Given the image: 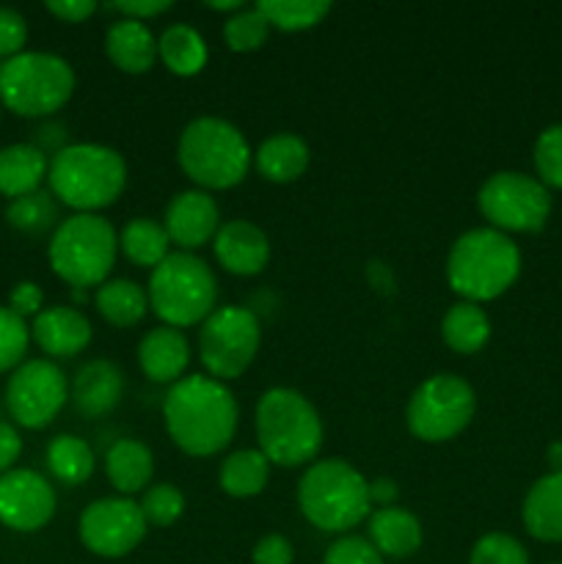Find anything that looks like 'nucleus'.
<instances>
[{
	"label": "nucleus",
	"instance_id": "de8ad7c7",
	"mask_svg": "<svg viewBox=\"0 0 562 564\" xmlns=\"http://www.w3.org/2000/svg\"><path fill=\"white\" fill-rule=\"evenodd\" d=\"M397 499H400V488H397L395 479L389 477H378L369 482V501H372L375 507H395Z\"/></svg>",
	"mask_w": 562,
	"mask_h": 564
},
{
	"label": "nucleus",
	"instance_id": "c9c22d12",
	"mask_svg": "<svg viewBox=\"0 0 562 564\" xmlns=\"http://www.w3.org/2000/svg\"><path fill=\"white\" fill-rule=\"evenodd\" d=\"M534 174L549 191H562V124H549L532 149Z\"/></svg>",
	"mask_w": 562,
	"mask_h": 564
},
{
	"label": "nucleus",
	"instance_id": "4468645a",
	"mask_svg": "<svg viewBox=\"0 0 562 564\" xmlns=\"http://www.w3.org/2000/svg\"><path fill=\"white\" fill-rule=\"evenodd\" d=\"M147 527V518L136 501L127 496H108V499L91 501L83 510L80 521H77V534L91 554L119 560V556L132 554L143 543Z\"/></svg>",
	"mask_w": 562,
	"mask_h": 564
},
{
	"label": "nucleus",
	"instance_id": "5fc2aeb1",
	"mask_svg": "<svg viewBox=\"0 0 562 564\" xmlns=\"http://www.w3.org/2000/svg\"><path fill=\"white\" fill-rule=\"evenodd\" d=\"M0 64H3V61H0Z\"/></svg>",
	"mask_w": 562,
	"mask_h": 564
},
{
	"label": "nucleus",
	"instance_id": "5701e85b",
	"mask_svg": "<svg viewBox=\"0 0 562 564\" xmlns=\"http://www.w3.org/2000/svg\"><path fill=\"white\" fill-rule=\"evenodd\" d=\"M369 543L378 549L380 556H391V560H406L422 549V523L413 512L402 510V507H380V510L369 512Z\"/></svg>",
	"mask_w": 562,
	"mask_h": 564
},
{
	"label": "nucleus",
	"instance_id": "a211bd4d",
	"mask_svg": "<svg viewBox=\"0 0 562 564\" xmlns=\"http://www.w3.org/2000/svg\"><path fill=\"white\" fill-rule=\"evenodd\" d=\"M91 323L75 306H50L33 317L31 339L50 358H72L91 345Z\"/></svg>",
	"mask_w": 562,
	"mask_h": 564
},
{
	"label": "nucleus",
	"instance_id": "2f4dec72",
	"mask_svg": "<svg viewBox=\"0 0 562 564\" xmlns=\"http://www.w3.org/2000/svg\"><path fill=\"white\" fill-rule=\"evenodd\" d=\"M94 449L80 438V435L61 433L47 444V468L58 482L64 485H83L91 479Z\"/></svg>",
	"mask_w": 562,
	"mask_h": 564
},
{
	"label": "nucleus",
	"instance_id": "cd10ccee",
	"mask_svg": "<svg viewBox=\"0 0 562 564\" xmlns=\"http://www.w3.org/2000/svg\"><path fill=\"white\" fill-rule=\"evenodd\" d=\"M441 336L446 347L461 356H474L483 350L490 339V317L479 303L457 301L446 308L441 319Z\"/></svg>",
	"mask_w": 562,
	"mask_h": 564
},
{
	"label": "nucleus",
	"instance_id": "a19ab883",
	"mask_svg": "<svg viewBox=\"0 0 562 564\" xmlns=\"http://www.w3.org/2000/svg\"><path fill=\"white\" fill-rule=\"evenodd\" d=\"M28 42V22L11 6H0V58H14L25 53Z\"/></svg>",
	"mask_w": 562,
	"mask_h": 564
},
{
	"label": "nucleus",
	"instance_id": "a878e982",
	"mask_svg": "<svg viewBox=\"0 0 562 564\" xmlns=\"http://www.w3.org/2000/svg\"><path fill=\"white\" fill-rule=\"evenodd\" d=\"M105 474H108L110 485L127 499L132 494H141L154 474L152 449L136 438L116 441L105 455Z\"/></svg>",
	"mask_w": 562,
	"mask_h": 564
},
{
	"label": "nucleus",
	"instance_id": "f03ea898",
	"mask_svg": "<svg viewBox=\"0 0 562 564\" xmlns=\"http://www.w3.org/2000/svg\"><path fill=\"white\" fill-rule=\"evenodd\" d=\"M521 275V248L510 235L490 226L468 229L452 242L446 284L461 301L488 303L505 295Z\"/></svg>",
	"mask_w": 562,
	"mask_h": 564
},
{
	"label": "nucleus",
	"instance_id": "c756f323",
	"mask_svg": "<svg viewBox=\"0 0 562 564\" xmlns=\"http://www.w3.org/2000/svg\"><path fill=\"white\" fill-rule=\"evenodd\" d=\"M218 482L231 499H253L270 482V460L259 449H237L220 463Z\"/></svg>",
	"mask_w": 562,
	"mask_h": 564
},
{
	"label": "nucleus",
	"instance_id": "1a4fd4ad",
	"mask_svg": "<svg viewBox=\"0 0 562 564\" xmlns=\"http://www.w3.org/2000/svg\"><path fill=\"white\" fill-rule=\"evenodd\" d=\"M75 91V69L55 53H25L0 64V105L11 113L39 119L64 108Z\"/></svg>",
	"mask_w": 562,
	"mask_h": 564
},
{
	"label": "nucleus",
	"instance_id": "49530a36",
	"mask_svg": "<svg viewBox=\"0 0 562 564\" xmlns=\"http://www.w3.org/2000/svg\"><path fill=\"white\" fill-rule=\"evenodd\" d=\"M22 455V438L14 424L0 422V474L11 471Z\"/></svg>",
	"mask_w": 562,
	"mask_h": 564
},
{
	"label": "nucleus",
	"instance_id": "09e8293b",
	"mask_svg": "<svg viewBox=\"0 0 562 564\" xmlns=\"http://www.w3.org/2000/svg\"><path fill=\"white\" fill-rule=\"evenodd\" d=\"M64 141H66L64 127H61V124H44L42 130L36 132V143H33V147L42 149L44 154H47V149H53V154H55V152H61V149L66 147Z\"/></svg>",
	"mask_w": 562,
	"mask_h": 564
},
{
	"label": "nucleus",
	"instance_id": "473e14b6",
	"mask_svg": "<svg viewBox=\"0 0 562 564\" xmlns=\"http://www.w3.org/2000/svg\"><path fill=\"white\" fill-rule=\"evenodd\" d=\"M6 220L9 226H14L17 231H25V235H44V231L53 229L61 224L58 220V202L50 191H36L28 193V196L14 198L6 207Z\"/></svg>",
	"mask_w": 562,
	"mask_h": 564
},
{
	"label": "nucleus",
	"instance_id": "b1692460",
	"mask_svg": "<svg viewBox=\"0 0 562 564\" xmlns=\"http://www.w3.org/2000/svg\"><path fill=\"white\" fill-rule=\"evenodd\" d=\"M50 160L33 143H9L0 149V196L20 198L28 193L42 191V182L47 180Z\"/></svg>",
	"mask_w": 562,
	"mask_h": 564
},
{
	"label": "nucleus",
	"instance_id": "e433bc0d",
	"mask_svg": "<svg viewBox=\"0 0 562 564\" xmlns=\"http://www.w3.org/2000/svg\"><path fill=\"white\" fill-rule=\"evenodd\" d=\"M138 507H141L147 523H152V527H171L185 512V494L176 485L160 482L143 490V499Z\"/></svg>",
	"mask_w": 562,
	"mask_h": 564
},
{
	"label": "nucleus",
	"instance_id": "ea45409f",
	"mask_svg": "<svg viewBox=\"0 0 562 564\" xmlns=\"http://www.w3.org/2000/svg\"><path fill=\"white\" fill-rule=\"evenodd\" d=\"M323 564H383V556L378 554V549L367 538L342 534L339 540L328 545Z\"/></svg>",
	"mask_w": 562,
	"mask_h": 564
},
{
	"label": "nucleus",
	"instance_id": "dca6fc26",
	"mask_svg": "<svg viewBox=\"0 0 562 564\" xmlns=\"http://www.w3.org/2000/svg\"><path fill=\"white\" fill-rule=\"evenodd\" d=\"M163 226L171 242H176L182 251H193L215 240L220 229V209L207 191L187 187L169 202Z\"/></svg>",
	"mask_w": 562,
	"mask_h": 564
},
{
	"label": "nucleus",
	"instance_id": "864d4df0",
	"mask_svg": "<svg viewBox=\"0 0 562 564\" xmlns=\"http://www.w3.org/2000/svg\"><path fill=\"white\" fill-rule=\"evenodd\" d=\"M0 110H3V105H0Z\"/></svg>",
	"mask_w": 562,
	"mask_h": 564
},
{
	"label": "nucleus",
	"instance_id": "4be33fe9",
	"mask_svg": "<svg viewBox=\"0 0 562 564\" xmlns=\"http://www.w3.org/2000/svg\"><path fill=\"white\" fill-rule=\"evenodd\" d=\"M105 53L114 61L116 69L127 72V75H143L154 66L158 58V39L149 31L147 22L138 20H121L110 22L108 33H105Z\"/></svg>",
	"mask_w": 562,
	"mask_h": 564
},
{
	"label": "nucleus",
	"instance_id": "58836bf2",
	"mask_svg": "<svg viewBox=\"0 0 562 564\" xmlns=\"http://www.w3.org/2000/svg\"><path fill=\"white\" fill-rule=\"evenodd\" d=\"M468 564H529V554L512 534L488 532L472 545Z\"/></svg>",
	"mask_w": 562,
	"mask_h": 564
},
{
	"label": "nucleus",
	"instance_id": "20e7f679",
	"mask_svg": "<svg viewBox=\"0 0 562 564\" xmlns=\"http://www.w3.org/2000/svg\"><path fill=\"white\" fill-rule=\"evenodd\" d=\"M253 427L259 452L268 457L270 466H312L323 446V419L317 408L309 402V397L287 386H273L259 397Z\"/></svg>",
	"mask_w": 562,
	"mask_h": 564
},
{
	"label": "nucleus",
	"instance_id": "c85d7f7f",
	"mask_svg": "<svg viewBox=\"0 0 562 564\" xmlns=\"http://www.w3.org/2000/svg\"><path fill=\"white\" fill-rule=\"evenodd\" d=\"M158 55L174 75L193 77L207 66V42L187 22H174L158 39Z\"/></svg>",
	"mask_w": 562,
	"mask_h": 564
},
{
	"label": "nucleus",
	"instance_id": "79ce46f5",
	"mask_svg": "<svg viewBox=\"0 0 562 564\" xmlns=\"http://www.w3.org/2000/svg\"><path fill=\"white\" fill-rule=\"evenodd\" d=\"M253 564H292L295 562V549L284 534H264L257 540L251 551Z\"/></svg>",
	"mask_w": 562,
	"mask_h": 564
},
{
	"label": "nucleus",
	"instance_id": "2eb2a0df",
	"mask_svg": "<svg viewBox=\"0 0 562 564\" xmlns=\"http://www.w3.org/2000/svg\"><path fill=\"white\" fill-rule=\"evenodd\" d=\"M55 516V490L31 468L0 474V523L14 532L31 534L47 527Z\"/></svg>",
	"mask_w": 562,
	"mask_h": 564
},
{
	"label": "nucleus",
	"instance_id": "6ab92c4d",
	"mask_svg": "<svg viewBox=\"0 0 562 564\" xmlns=\"http://www.w3.org/2000/svg\"><path fill=\"white\" fill-rule=\"evenodd\" d=\"M125 394V375L108 358H94L77 369L75 380L69 386V400L77 413L88 419L105 416L119 405Z\"/></svg>",
	"mask_w": 562,
	"mask_h": 564
},
{
	"label": "nucleus",
	"instance_id": "f3484780",
	"mask_svg": "<svg viewBox=\"0 0 562 564\" xmlns=\"http://www.w3.org/2000/svg\"><path fill=\"white\" fill-rule=\"evenodd\" d=\"M213 251L220 268L231 275H259L270 262L268 235L246 218L220 224Z\"/></svg>",
	"mask_w": 562,
	"mask_h": 564
},
{
	"label": "nucleus",
	"instance_id": "3c124183",
	"mask_svg": "<svg viewBox=\"0 0 562 564\" xmlns=\"http://www.w3.org/2000/svg\"><path fill=\"white\" fill-rule=\"evenodd\" d=\"M207 9L229 11V14H237V11L246 9V3H242V0H207Z\"/></svg>",
	"mask_w": 562,
	"mask_h": 564
},
{
	"label": "nucleus",
	"instance_id": "4c0bfd02",
	"mask_svg": "<svg viewBox=\"0 0 562 564\" xmlns=\"http://www.w3.org/2000/svg\"><path fill=\"white\" fill-rule=\"evenodd\" d=\"M31 341V328L9 306H0V375L14 372L22 364Z\"/></svg>",
	"mask_w": 562,
	"mask_h": 564
},
{
	"label": "nucleus",
	"instance_id": "ddd939ff",
	"mask_svg": "<svg viewBox=\"0 0 562 564\" xmlns=\"http://www.w3.org/2000/svg\"><path fill=\"white\" fill-rule=\"evenodd\" d=\"M66 400H69V380L50 358L22 361L6 383V411L25 430H42L53 424Z\"/></svg>",
	"mask_w": 562,
	"mask_h": 564
},
{
	"label": "nucleus",
	"instance_id": "f704fd0d",
	"mask_svg": "<svg viewBox=\"0 0 562 564\" xmlns=\"http://www.w3.org/2000/svg\"><path fill=\"white\" fill-rule=\"evenodd\" d=\"M268 36L270 22L264 20L257 6L237 11V14H231L224 22V39L229 44V50H235V53H253V50H259L268 42Z\"/></svg>",
	"mask_w": 562,
	"mask_h": 564
},
{
	"label": "nucleus",
	"instance_id": "603ef678",
	"mask_svg": "<svg viewBox=\"0 0 562 564\" xmlns=\"http://www.w3.org/2000/svg\"><path fill=\"white\" fill-rule=\"evenodd\" d=\"M551 564H562V562H551Z\"/></svg>",
	"mask_w": 562,
	"mask_h": 564
},
{
	"label": "nucleus",
	"instance_id": "39448f33",
	"mask_svg": "<svg viewBox=\"0 0 562 564\" xmlns=\"http://www.w3.org/2000/svg\"><path fill=\"white\" fill-rule=\"evenodd\" d=\"M176 160L198 191H229L240 185L253 163L240 127L220 116H198L187 121L176 143Z\"/></svg>",
	"mask_w": 562,
	"mask_h": 564
},
{
	"label": "nucleus",
	"instance_id": "f257e3e1",
	"mask_svg": "<svg viewBox=\"0 0 562 564\" xmlns=\"http://www.w3.org/2000/svg\"><path fill=\"white\" fill-rule=\"evenodd\" d=\"M240 408L229 386L209 375H185L163 400L165 433L191 457H213L231 444Z\"/></svg>",
	"mask_w": 562,
	"mask_h": 564
},
{
	"label": "nucleus",
	"instance_id": "aec40b11",
	"mask_svg": "<svg viewBox=\"0 0 562 564\" xmlns=\"http://www.w3.org/2000/svg\"><path fill=\"white\" fill-rule=\"evenodd\" d=\"M138 364L152 383L174 386L191 364V341L180 328L158 325L138 341Z\"/></svg>",
	"mask_w": 562,
	"mask_h": 564
},
{
	"label": "nucleus",
	"instance_id": "8fccbe9b",
	"mask_svg": "<svg viewBox=\"0 0 562 564\" xmlns=\"http://www.w3.org/2000/svg\"><path fill=\"white\" fill-rule=\"evenodd\" d=\"M545 463H549L551 471H562V441H551L549 449H545Z\"/></svg>",
	"mask_w": 562,
	"mask_h": 564
},
{
	"label": "nucleus",
	"instance_id": "9d476101",
	"mask_svg": "<svg viewBox=\"0 0 562 564\" xmlns=\"http://www.w3.org/2000/svg\"><path fill=\"white\" fill-rule=\"evenodd\" d=\"M477 413L472 383L452 372H439L413 389L406 405V424L413 438L424 444H444L457 438Z\"/></svg>",
	"mask_w": 562,
	"mask_h": 564
},
{
	"label": "nucleus",
	"instance_id": "f8f14e48",
	"mask_svg": "<svg viewBox=\"0 0 562 564\" xmlns=\"http://www.w3.org/2000/svg\"><path fill=\"white\" fill-rule=\"evenodd\" d=\"M262 345L259 317L246 306H220L198 330V358L209 378L235 380L246 372Z\"/></svg>",
	"mask_w": 562,
	"mask_h": 564
},
{
	"label": "nucleus",
	"instance_id": "c03bdc74",
	"mask_svg": "<svg viewBox=\"0 0 562 564\" xmlns=\"http://www.w3.org/2000/svg\"><path fill=\"white\" fill-rule=\"evenodd\" d=\"M171 0H119V3H110V11H119L121 17L127 20H138V22H147L152 17L165 14L171 9Z\"/></svg>",
	"mask_w": 562,
	"mask_h": 564
},
{
	"label": "nucleus",
	"instance_id": "0eeeda50",
	"mask_svg": "<svg viewBox=\"0 0 562 564\" xmlns=\"http://www.w3.org/2000/svg\"><path fill=\"white\" fill-rule=\"evenodd\" d=\"M119 253V235L102 215L75 213L55 226L47 246L53 273L75 290L108 281Z\"/></svg>",
	"mask_w": 562,
	"mask_h": 564
},
{
	"label": "nucleus",
	"instance_id": "7ed1b4c3",
	"mask_svg": "<svg viewBox=\"0 0 562 564\" xmlns=\"http://www.w3.org/2000/svg\"><path fill=\"white\" fill-rule=\"evenodd\" d=\"M50 193L75 213L110 207L127 185V163L105 143H66L50 158Z\"/></svg>",
	"mask_w": 562,
	"mask_h": 564
},
{
	"label": "nucleus",
	"instance_id": "72a5a7b5",
	"mask_svg": "<svg viewBox=\"0 0 562 564\" xmlns=\"http://www.w3.org/2000/svg\"><path fill=\"white\" fill-rule=\"evenodd\" d=\"M257 9L262 11L270 28L295 33L323 22L328 17L331 3H325V0H259Z\"/></svg>",
	"mask_w": 562,
	"mask_h": 564
},
{
	"label": "nucleus",
	"instance_id": "6e6552de",
	"mask_svg": "<svg viewBox=\"0 0 562 564\" xmlns=\"http://www.w3.org/2000/svg\"><path fill=\"white\" fill-rule=\"evenodd\" d=\"M149 308L171 328H191L215 312L218 279L193 251H171L149 275Z\"/></svg>",
	"mask_w": 562,
	"mask_h": 564
},
{
	"label": "nucleus",
	"instance_id": "393cba45",
	"mask_svg": "<svg viewBox=\"0 0 562 564\" xmlns=\"http://www.w3.org/2000/svg\"><path fill=\"white\" fill-rule=\"evenodd\" d=\"M309 160H312L309 143L295 132H275V135L264 138L253 152V165H257L259 174L268 182H279V185L295 182L298 176L306 174Z\"/></svg>",
	"mask_w": 562,
	"mask_h": 564
},
{
	"label": "nucleus",
	"instance_id": "423d86ee",
	"mask_svg": "<svg viewBox=\"0 0 562 564\" xmlns=\"http://www.w3.org/2000/svg\"><path fill=\"white\" fill-rule=\"evenodd\" d=\"M369 507V482L339 457L312 463L298 482V510L320 532H350L367 521Z\"/></svg>",
	"mask_w": 562,
	"mask_h": 564
},
{
	"label": "nucleus",
	"instance_id": "bb28decb",
	"mask_svg": "<svg viewBox=\"0 0 562 564\" xmlns=\"http://www.w3.org/2000/svg\"><path fill=\"white\" fill-rule=\"evenodd\" d=\"M94 306L105 323L116 328H132L141 323L149 312V295L138 281L110 279L94 292Z\"/></svg>",
	"mask_w": 562,
	"mask_h": 564
},
{
	"label": "nucleus",
	"instance_id": "37998d69",
	"mask_svg": "<svg viewBox=\"0 0 562 564\" xmlns=\"http://www.w3.org/2000/svg\"><path fill=\"white\" fill-rule=\"evenodd\" d=\"M44 303V292L39 290V284L33 281H20L14 290L9 292V308L17 314V317H36L42 312Z\"/></svg>",
	"mask_w": 562,
	"mask_h": 564
},
{
	"label": "nucleus",
	"instance_id": "412c9836",
	"mask_svg": "<svg viewBox=\"0 0 562 564\" xmlns=\"http://www.w3.org/2000/svg\"><path fill=\"white\" fill-rule=\"evenodd\" d=\"M521 521L540 543H562V471L534 479L523 496Z\"/></svg>",
	"mask_w": 562,
	"mask_h": 564
},
{
	"label": "nucleus",
	"instance_id": "a18cd8bd",
	"mask_svg": "<svg viewBox=\"0 0 562 564\" xmlns=\"http://www.w3.org/2000/svg\"><path fill=\"white\" fill-rule=\"evenodd\" d=\"M44 9L53 17H58L61 22H83L91 14H97L99 3H94V0H47Z\"/></svg>",
	"mask_w": 562,
	"mask_h": 564
},
{
	"label": "nucleus",
	"instance_id": "9b49d317",
	"mask_svg": "<svg viewBox=\"0 0 562 564\" xmlns=\"http://www.w3.org/2000/svg\"><path fill=\"white\" fill-rule=\"evenodd\" d=\"M477 207L490 229L505 235H534L549 224L554 198L538 176L523 171H496L479 187Z\"/></svg>",
	"mask_w": 562,
	"mask_h": 564
},
{
	"label": "nucleus",
	"instance_id": "7c9ffc66",
	"mask_svg": "<svg viewBox=\"0 0 562 564\" xmlns=\"http://www.w3.org/2000/svg\"><path fill=\"white\" fill-rule=\"evenodd\" d=\"M119 251L136 268L154 270L171 253V237L165 226L158 224V220L132 218L119 231Z\"/></svg>",
	"mask_w": 562,
	"mask_h": 564
}]
</instances>
